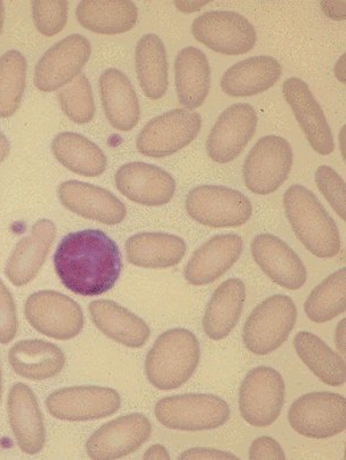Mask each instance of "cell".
Listing matches in <instances>:
<instances>
[{"label":"cell","mask_w":346,"mask_h":460,"mask_svg":"<svg viewBox=\"0 0 346 460\" xmlns=\"http://www.w3.org/2000/svg\"><path fill=\"white\" fill-rule=\"evenodd\" d=\"M51 149L64 167L80 176L98 177L106 172L107 156L102 149L79 133H59Z\"/></svg>","instance_id":"d6a6232c"},{"label":"cell","mask_w":346,"mask_h":460,"mask_svg":"<svg viewBox=\"0 0 346 460\" xmlns=\"http://www.w3.org/2000/svg\"><path fill=\"white\" fill-rule=\"evenodd\" d=\"M138 17V9L130 0H83L76 9L80 25L96 34L127 33Z\"/></svg>","instance_id":"f1b7e54d"},{"label":"cell","mask_w":346,"mask_h":460,"mask_svg":"<svg viewBox=\"0 0 346 460\" xmlns=\"http://www.w3.org/2000/svg\"><path fill=\"white\" fill-rule=\"evenodd\" d=\"M115 183L124 197L144 206L168 204L176 192V181L170 173L146 163L122 165L116 172Z\"/></svg>","instance_id":"e0dca14e"},{"label":"cell","mask_w":346,"mask_h":460,"mask_svg":"<svg viewBox=\"0 0 346 460\" xmlns=\"http://www.w3.org/2000/svg\"><path fill=\"white\" fill-rule=\"evenodd\" d=\"M251 252L259 268L281 288L300 289L307 281L303 261L280 237L260 234L252 241Z\"/></svg>","instance_id":"d6986e66"},{"label":"cell","mask_w":346,"mask_h":460,"mask_svg":"<svg viewBox=\"0 0 346 460\" xmlns=\"http://www.w3.org/2000/svg\"><path fill=\"white\" fill-rule=\"evenodd\" d=\"M64 114L76 124L91 122L95 116V102L90 80L79 75L58 93Z\"/></svg>","instance_id":"8d00e7d4"},{"label":"cell","mask_w":346,"mask_h":460,"mask_svg":"<svg viewBox=\"0 0 346 460\" xmlns=\"http://www.w3.org/2000/svg\"><path fill=\"white\" fill-rule=\"evenodd\" d=\"M290 225L312 255L333 258L341 252V236L336 222L311 190L292 185L283 197Z\"/></svg>","instance_id":"7a4b0ae2"},{"label":"cell","mask_w":346,"mask_h":460,"mask_svg":"<svg viewBox=\"0 0 346 460\" xmlns=\"http://www.w3.org/2000/svg\"><path fill=\"white\" fill-rule=\"evenodd\" d=\"M31 11L35 26L44 36L57 35L66 26L68 3L64 0H35Z\"/></svg>","instance_id":"74e56055"},{"label":"cell","mask_w":346,"mask_h":460,"mask_svg":"<svg viewBox=\"0 0 346 460\" xmlns=\"http://www.w3.org/2000/svg\"><path fill=\"white\" fill-rule=\"evenodd\" d=\"M11 145L9 139L0 132V164L9 156Z\"/></svg>","instance_id":"7dc6e473"},{"label":"cell","mask_w":346,"mask_h":460,"mask_svg":"<svg viewBox=\"0 0 346 460\" xmlns=\"http://www.w3.org/2000/svg\"><path fill=\"white\" fill-rule=\"evenodd\" d=\"M175 80L182 106L188 111L203 106L212 86V68L203 51L195 47L180 50L175 62Z\"/></svg>","instance_id":"4316f807"},{"label":"cell","mask_w":346,"mask_h":460,"mask_svg":"<svg viewBox=\"0 0 346 460\" xmlns=\"http://www.w3.org/2000/svg\"><path fill=\"white\" fill-rule=\"evenodd\" d=\"M305 314L316 324L333 321L346 309V269L330 274L309 294Z\"/></svg>","instance_id":"e575fe53"},{"label":"cell","mask_w":346,"mask_h":460,"mask_svg":"<svg viewBox=\"0 0 346 460\" xmlns=\"http://www.w3.org/2000/svg\"><path fill=\"white\" fill-rule=\"evenodd\" d=\"M58 197L71 212L100 224L118 225L126 217V206L108 190L79 181L59 185Z\"/></svg>","instance_id":"ffe728a7"},{"label":"cell","mask_w":346,"mask_h":460,"mask_svg":"<svg viewBox=\"0 0 346 460\" xmlns=\"http://www.w3.org/2000/svg\"><path fill=\"white\" fill-rule=\"evenodd\" d=\"M281 66L271 56H255L229 67L221 79V88L233 98L261 94L279 82Z\"/></svg>","instance_id":"d4e9b609"},{"label":"cell","mask_w":346,"mask_h":460,"mask_svg":"<svg viewBox=\"0 0 346 460\" xmlns=\"http://www.w3.org/2000/svg\"><path fill=\"white\" fill-rule=\"evenodd\" d=\"M203 119L198 112L175 109L146 124L136 139L141 155L154 159L170 156L195 141Z\"/></svg>","instance_id":"ba28073f"},{"label":"cell","mask_w":346,"mask_h":460,"mask_svg":"<svg viewBox=\"0 0 346 460\" xmlns=\"http://www.w3.org/2000/svg\"><path fill=\"white\" fill-rule=\"evenodd\" d=\"M155 415L160 425L170 429L203 431L225 425L231 411L217 395L186 394L160 399L155 407Z\"/></svg>","instance_id":"277c9868"},{"label":"cell","mask_w":346,"mask_h":460,"mask_svg":"<svg viewBox=\"0 0 346 460\" xmlns=\"http://www.w3.org/2000/svg\"><path fill=\"white\" fill-rule=\"evenodd\" d=\"M151 423L146 415L133 413L117 418L99 428L88 439V456L95 460L126 457L151 438Z\"/></svg>","instance_id":"9a60e30c"},{"label":"cell","mask_w":346,"mask_h":460,"mask_svg":"<svg viewBox=\"0 0 346 460\" xmlns=\"http://www.w3.org/2000/svg\"><path fill=\"white\" fill-rule=\"evenodd\" d=\"M136 75L144 95L160 100L168 92L169 64L167 49L159 36L147 34L136 44Z\"/></svg>","instance_id":"1f68e13d"},{"label":"cell","mask_w":346,"mask_h":460,"mask_svg":"<svg viewBox=\"0 0 346 460\" xmlns=\"http://www.w3.org/2000/svg\"><path fill=\"white\" fill-rule=\"evenodd\" d=\"M284 398L285 383L279 371L271 367L253 369L240 386L241 417L255 427L271 426L280 417Z\"/></svg>","instance_id":"7c38bea8"},{"label":"cell","mask_w":346,"mask_h":460,"mask_svg":"<svg viewBox=\"0 0 346 460\" xmlns=\"http://www.w3.org/2000/svg\"><path fill=\"white\" fill-rule=\"evenodd\" d=\"M27 60L17 50L0 56V117L9 119L19 111L27 83Z\"/></svg>","instance_id":"d590c367"},{"label":"cell","mask_w":346,"mask_h":460,"mask_svg":"<svg viewBox=\"0 0 346 460\" xmlns=\"http://www.w3.org/2000/svg\"><path fill=\"white\" fill-rule=\"evenodd\" d=\"M344 140H345V127H343V128H342V131L340 133L341 151H342V155H343V159L345 160V144H344Z\"/></svg>","instance_id":"681fc988"},{"label":"cell","mask_w":346,"mask_h":460,"mask_svg":"<svg viewBox=\"0 0 346 460\" xmlns=\"http://www.w3.org/2000/svg\"><path fill=\"white\" fill-rule=\"evenodd\" d=\"M320 5L329 19L336 20V22L346 19L345 2H321Z\"/></svg>","instance_id":"7bdbcfd3"},{"label":"cell","mask_w":346,"mask_h":460,"mask_svg":"<svg viewBox=\"0 0 346 460\" xmlns=\"http://www.w3.org/2000/svg\"><path fill=\"white\" fill-rule=\"evenodd\" d=\"M200 342L191 331L171 329L160 334L149 350L148 381L157 389H178L192 377L200 361Z\"/></svg>","instance_id":"3957f363"},{"label":"cell","mask_w":346,"mask_h":460,"mask_svg":"<svg viewBox=\"0 0 346 460\" xmlns=\"http://www.w3.org/2000/svg\"><path fill=\"white\" fill-rule=\"evenodd\" d=\"M143 459L146 460H170V455L167 447L160 446V444H155L144 452Z\"/></svg>","instance_id":"ee69618b"},{"label":"cell","mask_w":346,"mask_h":460,"mask_svg":"<svg viewBox=\"0 0 346 460\" xmlns=\"http://www.w3.org/2000/svg\"><path fill=\"white\" fill-rule=\"evenodd\" d=\"M54 264L63 285L82 296L114 288L123 269L118 245L99 229L68 234L56 250Z\"/></svg>","instance_id":"6da1fadb"},{"label":"cell","mask_w":346,"mask_h":460,"mask_svg":"<svg viewBox=\"0 0 346 460\" xmlns=\"http://www.w3.org/2000/svg\"><path fill=\"white\" fill-rule=\"evenodd\" d=\"M247 300V286L240 279L224 281L212 294L203 316V330L212 341H222L238 324Z\"/></svg>","instance_id":"4dcf8cb0"},{"label":"cell","mask_w":346,"mask_h":460,"mask_svg":"<svg viewBox=\"0 0 346 460\" xmlns=\"http://www.w3.org/2000/svg\"><path fill=\"white\" fill-rule=\"evenodd\" d=\"M316 183L333 211L346 220V184L329 165H320L316 172Z\"/></svg>","instance_id":"f35d334b"},{"label":"cell","mask_w":346,"mask_h":460,"mask_svg":"<svg viewBox=\"0 0 346 460\" xmlns=\"http://www.w3.org/2000/svg\"><path fill=\"white\" fill-rule=\"evenodd\" d=\"M283 95L314 151L332 155L335 149L333 131L308 84L299 78H290L283 84Z\"/></svg>","instance_id":"ac0fdd59"},{"label":"cell","mask_w":346,"mask_h":460,"mask_svg":"<svg viewBox=\"0 0 346 460\" xmlns=\"http://www.w3.org/2000/svg\"><path fill=\"white\" fill-rule=\"evenodd\" d=\"M293 346L301 361L324 385L330 386L344 385L346 381L344 358L333 352L319 337L307 331H301L295 337Z\"/></svg>","instance_id":"836d02e7"},{"label":"cell","mask_w":346,"mask_h":460,"mask_svg":"<svg viewBox=\"0 0 346 460\" xmlns=\"http://www.w3.org/2000/svg\"><path fill=\"white\" fill-rule=\"evenodd\" d=\"M3 394V378H2V367H0V401H2Z\"/></svg>","instance_id":"816d5d0a"},{"label":"cell","mask_w":346,"mask_h":460,"mask_svg":"<svg viewBox=\"0 0 346 460\" xmlns=\"http://www.w3.org/2000/svg\"><path fill=\"white\" fill-rule=\"evenodd\" d=\"M255 109L248 103H236L225 109L207 139L208 156L217 164L236 160L256 131Z\"/></svg>","instance_id":"2e32d148"},{"label":"cell","mask_w":346,"mask_h":460,"mask_svg":"<svg viewBox=\"0 0 346 460\" xmlns=\"http://www.w3.org/2000/svg\"><path fill=\"white\" fill-rule=\"evenodd\" d=\"M249 459L252 460H285L283 449L281 444L268 436H261L252 443L249 447Z\"/></svg>","instance_id":"60d3db41"},{"label":"cell","mask_w":346,"mask_h":460,"mask_svg":"<svg viewBox=\"0 0 346 460\" xmlns=\"http://www.w3.org/2000/svg\"><path fill=\"white\" fill-rule=\"evenodd\" d=\"M91 55V42L84 36H67L51 47L36 64L35 86L44 93L66 86L80 75Z\"/></svg>","instance_id":"5bb4252c"},{"label":"cell","mask_w":346,"mask_h":460,"mask_svg":"<svg viewBox=\"0 0 346 460\" xmlns=\"http://www.w3.org/2000/svg\"><path fill=\"white\" fill-rule=\"evenodd\" d=\"M12 368L30 381H46L57 376L65 366L66 358L58 346L44 341L17 342L9 353Z\"/></svg>","instance_id":"f546056e"},{"label":"cell","mask_w":346,"mask_h":460,"mask_svg":"<svg viewBox=\"0 0 346 460\" xmlns=\"http://www.w3.org/2000/svg\"><path fill=\"white\" fill-rule=\"evenodd\" d=\"M90 314L100 332L124 346L140 349L151 337V329L143 318L114 301L91 302Z\"/></svg>","instance_id":"484cf974"},{"label":"cell","mask_w":346,"mask_h":460,"mask_svg":"<svg viewBox=\"0 0 346 460\" xmlns=\"http://www.w3.org/2000/svg\"><path fill=\"white\" fill-rule=\"evenodd\" d=\"M292 429L308 438H329L346 428V399L333 393L301 395L289 410Z\"/></svg>","instance_id":"9c48e42d"},{"label":"cell","mask_w":346,"mask_h":460,"mask_svg":"<svg viewBox=\"0 0 346 460\" xmlns=\"http://www.w3.org/2000/svg\"><path fill=\"white\" fill-rule=\"evenodd\" d=\"M4 19H5V9H4V3L0 2V34H2Z\"/></svg>","instance_id":"f907efd6"},{"label":"cell","mask_w":346,"mask_h":460,"mask_svg":"<svg viewBox=\"0 0 346 460\" xmlns=\"http://www.w3.org/2000/svg\"><path fill=\"white\" fill-rule=\"evenodd\" d=\"M193 220L212 228L240 227L251 219V201L243 193L222 185H200L186 198Z\"/></svg>","instance_id":"8992f818"},{"label":"cell","mask_w":346,"mask_h":460,"mask_svg":"<svg viewBox=\"0 0 346 460\" xmlns=\"http://www.w3.org/2000/svg\"><path fill=\"white\" fill-rule=\"evenodd\" d=\"M127 260L143 269H168L178 265L186 255L182 237L167 233H140L125 244Z\"/></svg>","instance_id":"83f0119b"},{"label":"cell","mask_w":346,"mask_h":460,"mask_svg":"<svg viewBox=\"0 0 346 460\" xmlns=\"http://www.w3.org/2000/svg\"><path fill=\"white\" fill-rule=\"evenodd\" d=\"M292 164L293 151L287 139L279 136L264 137L245 160V185L255 195H271L287 181Z\"/></svg>","instance_id":"52a82bcc"},{"label":"cell","mask_w":346,"mask_h":460,"mask_svg":"<svg viewBox=\"0 0 346 460\" xmlns=\"http://www.w3.org/2000/svg\"><path fill=\"white\" fill-rule=\"evenodd\" d=\"M56 233L54 222L43 219L36 222L30 236L19 242L5 269L12 284L22 288L38 277L54 244Z\"/></svg>","instance_id":"603a6c76"},{"label":"cell","mask_w":346,"mask_h":460,"mask_svg":"<svg viewBox=\"0 0 346 460\" xmlns=\"http://www.w3.org/2000/svg\"><path fill=\"white\" fill-rule=\"evenodd\" d=\"M297 323L292 298L272 296L261 302L249 314L244 326L243 341L249 352L267 355L288 341Z\"/></svg>","instance_id":"5b68a950"},{"label":"cell","mask_w":346,"mask_h":460,"mask_svg":"<svg viewBox=\"0 0 346 460\" xmlns=\"http://www.w3.org/2000/svg\"><path fill=\"white\" fill-rule=\"evenodd\" d=\"M52 417L66 421H91L110 417L122 406L116 390L104 386H72L52 393L47 399Z\"/></svg>","instance_id":"4fadbf2b"},{"label":"cell","mask_w":346,"mask_h":460,"mask_svg":"<svg viewBox=\"0 0 346 460\" xmlns=\"http://www.w3.org/2000/svg\"><path fill=\"white\" fill-rule=\"evenodd\" d=\"M175 6L183 13H195L203 9L204 6L208 5L209 2H175Z\"/></svg>","instance_id":"bcb514c9"},{"label":"cell","mask_w":346,"mask_h":460,"mask_svg":"<svg viewBox=\"0 0 346 460\" xmlns=\"http://www.w3.org/2000/svg\"><path fill=\"white\" fill-rule=\"evenodd\" d=\"M25 314L38 332L57 341L74 339L84 325L82 306L55 290L31 294L26 302Z\"/></svg>","instance_id":"30bf717a"},{"label":"cell","mask_w":346,"mask_h":460,"mask_svg":"<svg viewBox=\"0 0 346 460\" xmlns=\"http://www.w3.org/2000/svg\"><path fill=\"white\" fill-rule=\"evenodd\" d=\"M345 55L342 56V58L338 59L335 68H333L336 78L340 80L342 84H345Z\"/></svg>","instance_id":"c3c4849f"},{"label":"cell","mask_w":346,"mask_h":460,"mask_svg":"<svg viewBox=\"0 0 346 460\" xmlns=\"http://www.w3.org/2000/svg\"><path fill=\"white\" fill-rule=\"evenodd\" d=\"M191 31L196 41L222 55L247 54L256 43L255 26L232 11L207 12L193 22Z\"/></svg>","instance_id":"8fae6325"},{"label":"cell","mask_w":346,"mask_h":460,"mask_svg":"<svg viewBox=\"0 0 346 460\" xmlns=\"http://www.w3.org/2000/svg\"><path fill=\"white\" fill-rule=\"evenodd\" d=\"M180 460H238L231 452L212 449V447H193L179 456Z\"/></svg>","instance_id":"b9f144b4"},{"label":"cell","mask_w":346,"mask_h":460,"mask_svg":"<svg viewBox=\"0 0 346 460\" xmlns=\"http://www.w3.org/2000/svg\"><path fill=\"white\" fill-rule=\"evenodd\" d=\"M7 411L20 450L28 455L41 452L47 439L46 426L33 390L23 383L12 386Z\"/></svg>","instance_id":"7402d4cb"},{"label":"cell","mask_w":346,"mask_h":460,"mask_svg":"<svg viewBox=\"0 0 346 460\" xmlns=\"http://www.w3.org/2000/svg\"><path fill=\"white\" fill-rule=\"evenodd\" d=\"M99 95L108 123L116 130L128 132L138 125L140 103L126 75L108 68L99 78Z\"/></svg>","instance_id":"cb8c5ba5"},{"label":"cell","mask_w":346,"mask_h":460,"mask_svg":"<svg viewBox=\"0 0 346 460\" xmlns=\"http://www.w3.org/2000/svg\"><path fill=\"white\" fill-rule=\"evenodd\" d=\"M18 314L13 296L0 280V344H9L18 333Z\"/></svg>","instance_id":"ab89813d"},{"label":"cell","mask_w":346,"mask_h":460,"mask_svg":"<svg viewBox=\"0 0 346 460\" xmlns=\"http://www.w3.org/2000/svg\"><path fill=\"white\" fill-rule=\"evenodd\" d=\"M346 320L343 318L340 323H338L336 331H335V344L342 355H345V341H346Z\"/></svg>","instance_id":"f6af8a7d"},{"label":"cell","mask_w":346,"mask_h":460,"mask_svg":"<svg viewBox=\"0 0 346 460\" xmlns=\"http://www.w3.org/2000/svg\"><path fill=\"white\" fill-rule=\"evenodd\" d=\"M243 252V239L237 234L216 235L193 253L185 278L195 286L212 284L239 261Z\"/></svg>","instance_id":"44dd1931"}]
</instances>
